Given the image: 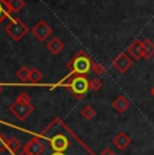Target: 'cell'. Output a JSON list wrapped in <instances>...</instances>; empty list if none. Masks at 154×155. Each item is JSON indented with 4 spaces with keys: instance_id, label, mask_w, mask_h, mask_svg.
I'll use <instances>...</instances> for the list:
<instances>
[{
    "instance_id": "obj_9",
    "label": "cell",
    "mask_w": 154,
    "mask_h": 155,
    "mask_svg": "<svg viewBox=\"0 0 154 155\" xmlns=\"http://www.w3.org/2000/svg\"><path fill=\"white\" fill-rule=\"evenodd\" d=\"M115 65H116V66L119 68L120 70H124V69H127V68H129L130 61H129V58H127V57L119 55V57L116 58V61H115Z\"/></svg>"
},
{
    "instance_id": "obj_14",
    "label": "cell",
    "mask_w": 154,
    "mask_h": 155,
    "mask_svg": "<svg viewBox=\"0 0 154 155\" xmlns=\"http://www.w3.org/2000/svg\"><path fill=\"white\" fill-rule=\"evenodd\" d=\"M32 80H38V78H41V73L39 71H37V70H32Z\"/></svg>"
},
{
    "instance_id": "obj_2",
    "label": "cell",
    "mask_w": 154,
    "mask_h": 155,
    "mask_svg": "<svg viewBox=\"0 0 154 155\" xmlns=\"http://www.w3.org/2000/svg\"><path fill=\"white\" fill-rule=\"evenodd\" d=\"M88 88H89V84L84 77H76L72 82V89L76 94H84L88 91Z\"/></svg>"
},
{
    "instance_id": "obj_13",
    "label": "cell",
    "mask_w": 154,
    "mask_h": 155,
    "mask_svg": "<svg viewBox=\"0 0 154 155\" xmlns=\"http://www.w3.org/2000/svg\"><path fill=\"white\" fill-rule=\"evenodd\" d=\"M18 76H19V78H22V80H26L28 77V71L26 70V69H22L19 71V73H18Z\"/></svg>"
},
{
    "instance_id": "obj_8",
    "label": "cell",
    "mask_w": 154,
    "mask_h": 155,
    "mask_svg": "<svg viewBox=\"0 0 154 155\" xmlns=\"http://www.w3.org/2000/svg\"><path fill=\"white\" fill-rule=\"evenodd\" d=\"M141 47H142V53L146 57H150L154 54V46L150 41H145V42L141 45Z\"/></svg>"
},
{
    "instance_id": "obj_1",
    "label": "cell",
    "mask_w": 154,
    "mask_h": 155,
    "mask_svg": "<svg viewBox=\"0 0 154 155\" xmlns=\"http://www.w3.org/2000/svg\"><path fill=\"white\" fill-rule=\"evenodd\" d=\"M72 66L77 73H87L91 69V61L85 55H79L73 59Z\"/></svg>"
},
{
    "instance_id": "obj_4",
    "label": "cell",
    "mask_w": 154,
    "mask_h": 155,
    "mask_svg": "<svg viewBox=\"0 0 154 155\" xmlns=\"http://www.w3.org/2000/svg\"><path fill=\"white\" fill-rule=\"evenodd\" d=\"M7 31H8V34H10L12 38H15V39H19V38L26 32V28H25V26H22L20 23H15V25L8 26Z\"/></svg>"
},
{
    "instance_id": "obj_17",
    "label": "cell",
    "mask_w": 154,
    "mask_h": 155,
    "mask_svg": "<svg viewBox=\"0 0 154 155\" xmlns=\"http://www.w3.org/2000/svg\"><path fill=\"white\" fill-rule=\"evenodd\" d=\"M53 155H64V154H62V153H60V151H57V153H54Z\"/></svg>"
},
{
    "instance_id": "obj_7",
    "label": "cell",
    "mask_w": 154,
    "mask_h": 155,
    "mask_svg": "<svg viewBox=\"0 0 154 155\" xmlns=\"http://www.w3.org/2000/svg\"><path fill=\"white\" fill-rule=\"evenodd\" d=\"M47 47H49V50L53 53V54H57V53H60L62 50V47H64V45H62V42L60 39H53L52 42H50L49 45H47Z\"/></svg>"
},
{
    "instance_id": "obj_6",
    "label": "cell",
    "mask_w": 154,
    "mask_h": 155,
    "mask_svg": "<svg viewBox=\"0 0 154 155\" xmlns=\"http://www.w3.org/2000/svg\"><path fill=\"white\" fill-rule=\"evenodd\" d=\"M68 139L65 136H57V138L53 139V147L55 148L57 151H62L68 147Z\"/></svg>"
},
{
    "instance_id": "obj_10",
    "label": "cell",
    "mask_w": 154,
    "mask_h": 155,
    "mask_svg": "<svg viewBox=\"0 0 154 155\" xmlns=\"http://www.w3.org/2000/svg\"><path fill=\"white\" fill-rule=\"evenodd\" d=\"M130 51H131L132 55H135L137 58H139V57H141V53H142L141 45H132V46L130 47Z\"/></svg>"
},
{
    "instance_id": "obj_11",
    "label": "cell",
    "mask_w": 154,
    "mask_h": 155,
    "mask_svg": "<svg viewBox=\"0 0 154 155\" xmlns=\"http://www.w3.org/2000/svg\"><path fill=\"white\" fill-rule=\"evenodd\" d=\"M11 7H12L14 11H19V8L23 7V2L22 0H12L11 2Z\"/></svg>"
},
{
    "instance_id": "obj_5",
    "label": "cell",
    "mask_w": 154,
    "mask_h": 155,
    "mask_svg": "<svg viewBox=\"0 0 154 155\" xmlns=\"http://www.w3.org/2000/svg\"><path fill=\"white\" fill-rule=\"evenodd\" d=\"M11 111L15 113L19 119H25V116L28 113L30 108H28V107H26V105H23V104H15V105H12Z\"/></svg>"
},
{
    "instance_id": "obj_15",
    "label": "cell",
    "mask_w": 154,
    "mask_h": 155,
    "mask_svg": "<svg viewBox=\"0 0 154 155\" xmlns=\"http://www.w3.org/2000/svg\"><path fill=\"white\" fill-rule=\"evenodd\" d=\"M4 148H5V144L3 142H0V151H4Z\"/></svg>"
},
{
    "instance_id": "obj_3",
    "label": "cell",
    "mask_w": 154,
    "mask_h": 155,
    "mask_svg": "<svg viewBox=\"0 0 154 155\" xmlns=\"http://www.w3.org/2000/svg\"><path fill=\"white\" fill-rule=\"evenodd\" d=\"M50 32H52V28H50L45 22H39V23H38V25L34 27V34H35V37H37L38 39H41V41L46 39V38L50 35Z\"/></svg>"
},
{
    "instance_id": "obj_12",
    "label": "cell",
    "mask_w": 154,
    "mask_h": 155,
    "mask_svg": "<svg viewBox=\"0 0 154 155\" xmlns=\"http://www.w3.org/2000/svg\"><path fill=\"white\" fill-rule=\"evenodd\" d=\"M7 146H8V147H10L12 151H15V150H18V147H19V143H18L15 139H11V140L7 142Z\"/></svg>"
},
{
    "instance_id": "obj_16",
    "label": "cell",
    "mask_w": 154,
    "mask_h": 155,
    "mask_svg": "<svg viewBox=\"0 0 154 155\" xmlns=\"http://www.w3.org/2000/svg\"><path fill=\"white\" fill-rule=\"evenodd\" d=\"M3 14H4V10H3V5L0 4V18L3 16Z\"/></svg>"
}]
</instances>
